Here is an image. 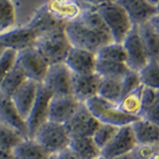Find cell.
<instances>
[{
	"instance_id": "cell-1",
	"label": "cell",
	"mask_w": 159,
	"mask_h": 159,
	"mask_svg": "<svg viewBox=\"0 0 159 159\" xmlns=\"http://www.w3.org/2000/svg\"><path fill=\"white\" fill-rule=\"evenodd\" d=\"M34 47L49 65L64 63L71 49V45L65 34V27L38 36Z\"/></svg>"
},
{
	"instance_id": "cell-2",
	"label": "cell",
	"mask_w": 159,
	"mask_h": 159,
	"mask_svg": "<svg viewBox=\"0 0 159 159\" xmlns=\"http://www.w3.org/2000/svg\"><path fill=\"white\" fill-rule=\"evenodd\" d=\"M65 34L71 47L90 51L93 53H96L103 46L108 45V43L103 37L86 25L79 17L66 24Z\"/></svg>"
},
{
	"instance_id": "cell-3",
	"label": "cell",
	"mask_w": 159,
	"mask_h": 159,
	"mask_svg": "<svg viewBox=\"0 0 159 159\" xmlns=\"http://www.w3.org/2000/svg\"><path fill=\"white\" fill-rule=\"evenodd\" d=\"M84 104L86 105L92 116L100 123H104V124H110L121 127L133 124L139 119L138 117L124 112L117 105L105 101L99 96L88 100Z\"/></svg>"
},
{
	"instance_id": "cell-4",
	"label": "cell",
	"mask_w": 159,
	"mask_h": 159,
	"mask_svg": "<svg viewBox=\"0 0 159 159\" xmlns=\"http://www.w3.org/2000/svg\"><path fill=\"white\" fill-rule=\"evenodd\" d=\"M96 10L101 15L108 28L112 42L122 43L134 25L127 16L126 12L116 1L102 6Z\"/></svg>"
},
{
	"instance_id": "cell-5",
	"label": "cell",
	"mask_w": 159,
	"mask_h": 159,
	"mask_svg": "<svg viewBox=\"0 0 159 159\" xmlns=\"http://www.w3.org/2000/svg\"><path fill=\"white\" fill-rule=\"evenodd\" d=\"M32 139L49 154H55L68 148L70 137L64 124L47 121L36 129Z\"/></svg>"
},
{
	"instance_id": "cell-6",
	"label": "cell",
	"mask_w": 159,
	"mask_h": 159,
	"mask_svg": "<svg viewBox=\"0 0 159 159\" xmlns=\"http://www.w3.org/2000/svg\"><path fill=\"white\" fill-rule=\"evenodd\" d=\"M17 63L22 68L28 80L42 83L49 69V64L35 47L17 52Z\"/></svg>"
},
{
	"instance_id": "cell-7",
	"label": "cell",
	"mask_w": 159,
	"mask_h": 159,
	"mask_svg": "<svg viewBox=\"0 0 159 159\" xmlns=\"http://www.w3.org/2000/svg\"><path fill=\"white\" fill-rule=\"evenodd\" d=\"M126 53V65L129 70L139 71L150 61V57L145 50L137 25H133L132 30L122 43Z\"/></svg>"
},
{
	"instance_id": "cell-8",
	"label": "cell",
	"mask_w": 159,
	"mask_h": 159,
	"mask_svg": "<svg viewBox=\"0 0 159 159\" xmlns=\"http://www.w3.org/2000/svg\"><path fill=\"white\" fill-rule=\"evenodd\" d=\"M52 97L53 94L47 87L43 86V83H38L36 99L30 110L29 116L25 119L29 138L31 139L33 138L38 127L48 121V109H49V103Z\"/></svg>"
},
{
	"instance_id": "cell-9",
	"label": "cell",
	"mask_w": 159,
	"mask_h": 159,
	"mask_svg": "<svg viewBox=\"0 0 159 159\" xmlns=\"http://www.w3.org/2000/svg\"><path fill=\"white\" fill-rule=\"evenodd\" d=\"M138 147L132 124L121 126L111 141L101 150V156L104 159H115L119 156L132 153Z\"/></svg>"
},
{
	"instance_id": "cell-10",
	"label": "cell",
	"mask_w": 159,
	"mask_h": 159,
	"mask_svg": "<svg viewBox=\"0 0 159 159\" xmlns=\"http://www.w3.org/2000/svg\"><path fill=\"white\" fill-rule=\"evenodd\" d=\"M72 73L64 63L50 65L42 83L53 96H72L71 87Z\"/></svg>"
},
{
	"instance_id": "cell-11",
	"label": "cell",
	"mask_w": 159,
	"mask_h": 159,
	"mask_svg": "<svg viewBox=\"0 0 159 159\" xmlns=\"http://www.w3.org/2000/svg\"><path fill=\"white\" fill-rule=\"evenodd\" d=\"M100 124L101 123L90 114L86 105L82 104L78 111L64 124V126L70 138L92 137Z\"/></svg>"
},
{
	"instance_id": "cell-12",
	"label": "cell",
	"mask_w": 159,
	"mask_h": 159,
	"mask_svg": "<svg viewBox=\"0 0 159 159\" xmlns=\"http://www.w3.org/2000/svg\"><path fill=\"white\" fill-rule=\"evenodd\" d=\"M82 104L73 96H53L49 103L48 121L65 124L78 111Z\"/></svg>"
},
{
	"instance_id": "cell-13",
	"label": "cell",
	"mask_w": 159,
	"mask_h": 159,
	"mask_svg": "<svg viewBox=\"0 0 159 159\" xmlns=\"http://www.w3.org/2000/svg\"><path fill=\"white\" fill-rule=\"evenodd\" d=\"M36 39V33L27 25L0 33V46L4 49H11L16 52L34 47Z\"/></svg>"
},
{
	"instance_id": "cell-14",
	"label": "cell",
	"mask_w": 159,
	"mask_h": 159,
	"mask_svg": "<svg viewBox=\"0 0 159 159\" xmlns=\"http://www.w3.org/2000/svg\"><path fill=\"white\" fill-rule=\"evenodd\" d=\"M101 79L96 72L90 74H72V96L80 103H86L88 100L98 96Z\"/></svg>"
},
{
	"instance_id": "cell-15",
	"label": "cell",
	"mask_w": 159,
	"mask_h": 159,
	"mask_svg": "<svg viewBox=\"0 0 159 159\" xmlns=\"http://www.w3.org/2000/svg\"><path fill=\"white\" fill-rule=\"evenodd\" d=\"M64 64L72 74H90L96 72L97 56L90 51L71 47Z\"/></svg>"
},
{
	"instance_id": "cell-16",
	"label": "cell",
	"mask_w": 159,
	"mask_h": 159,
	"mask_svg": "<svg viewBox=\"0 0 159 159\" xmlns=\"http://www.w3.org/2000/svg\"><path fill=\"white\" fill-rule=\"evenodd\" d=\"M0 123L28 139L29 133L25 120L19 115L11 98L0 94Z\"/></svg>"
},
{
	"instance_id": "cell-17",
	"label": "cell",
	"mask_w": 159,
	"mask_h": 159,
	"mask_svg": "<svg viewBox=\"0 0 159 159\" xmlns=\"http://www.w3.org/2000/svg\"><path fill=\"white\" fill-rule=\"evenodd\" d=\"M116 2L126 12L134 25H140L150 21L151 18L157 14L156 7L151 4L148 0H116Z\"/></svg>"
},
{
	"instance_id": "cell-18",
	"label": "cell",
	"mask_w": 159,
	"mask_h": 159,
	"mask_svg": "<svg viewBox=\"0 0 159 159\" xmlns=\"http://www.w3.org/2000/svg\"><path fill=\"white\" fill-rule=\"evenodd\" d=\"M38 83L27 80L11 97L13 104L15 105L19 115L25 120L30 114L33 104L36 99Z\"/></svg>"
},
{
	"instance_id": "cell-19",
	"label": "cell",
	"mask_w": 159,
	"mask_h": 159,
	"mask_svg": "<svg viewBox=\"0 0 159 159\" xmlns=\"http://www.w3.org/2000/svg\"><path fill=\"white\" fill-rule=\"evenodd\" d=\"M137 144L141 147L159 148V126L144 119H139L132 124Z\"/></svg>"
},
{
	"instance_id": "cell-20",
	"label": "cell",
	"mask_w": 159,
	"mask_h": 159,
	"mask_svg": "<svg viewBox=\"0 0 159 159\" xmlns=\"http://www.w3.org/2000/svg\"><path fill=\"white\" fill-rule=\"evenodd\" d=\"M67 22L61 21V20L56 19L51 13L48 11L46 4L40 7L38 11L35 13L31 21L27 25L30 29H32L36 33L37 37L42 35L49 33L51 31H54L60 28H64Z\"/></svg>"
},
{
	"instance_id": "cell-21",
	"label": "cell",
	"mask_w": 159,
	"mask_h": 159,
	"mask_svg": "<svg viewBox=\"0 0 159 159\" xmlns=\"http://www.w3.org/2000/svg\"><path fill=\"white\" fill-rule=\"evenodd\" d=\"M139 118L159 126V90L143 86Z\"/></svg>"
},
{
	"instance_id": "cell-22",
	"label": "cell",
	"mask_w": 159,
	"mask_h": 159,
	"mask_svg": "<svg viewBox=\"0 0 159 159\" xmlns=\"http://www.w3.org/2000/svg\"><path fill=\"white\" fill-rule=\"evenodd\" d=\"M68 148L78 159H96L101 156V150L92 137L70 138Z\"/></svg>"
},
{
	"instance_id": "cell-23",
	"label": "cell",
	"mask_w": 159,
	"mask_h": 159,
	"mask_svg": "<svg viewBox=\"0 0 159 159\" xmlns=\"http://www.w3.org/2000/svg\"><path fill=\"white\" fill-rule=\"evenodd\" d=\"M12 155L14 159H48L50 154L34 139L28 138L13 148Z\"/></svg>"
},
{
	"instance_id": "cell-24",
	"label": "cell",
	"mask_w": 159,
	"mask_h": 159,
	"mask_svg": "<svg viewBox=\"0 0 159 159\" xmlns=\"http://www.w3.org/2000/svg\"><path fill=\"white\" fill-rule=\"evenodd\" d=\"M137 27L150 61H159V33L154 29L150 21L144 22Z\"/></svg>"
},
{
	"instance_id": "cell-25",
	"label": "cell",
	"mask_w": 159,
	"mask_h": 159,
	"mask_svg": "<svg viewBox=\"0 0 159 159\" xmlns=\"http://www.w3.org/2000/svg\"><path fill=\"white\" fill-rule=\"evenodd\" d=\"M27 76L22 70V68L20 67V65L17 63H15L14 67L11 69L9 73L6 75V78L3 79V81L0 84V94L7 98H11L14 94V92L19 88L22 84L27 81Z\"/></svg>"
},
{
	"instance_id": "cell-26",
	"label": "cell",
	"mask_w": 159,
	"mask_h": 159,
	"mask_svg": "<svg viewBox=\"0 0 159 159\" xmlns=\"http://www.w3.org/2000/svg\"><path fill=\"white\" fill-rule=\"evenodd\" d=\"M79 18L82 20L86 25H88L90 29H92L94 32H97L101 37H103L107 43H114L112 42L111 35L107 28L106 24L104 22L103 18L99 14L96 9L93 10H85L82 11L80 14Z\"/></svg>"
},
{
	"instance_id": "cell-27",
	"label": "cell",
	"mask_w": 159,
	"mask_h": 159,
	"mask_svg": "<svg viewBox=\"0 0 159 159\" xmlns=\"http://www.w3.org/2000/svg\"><path fill=\"white\" fill-rule=\"evenodd\" d=\"M129 71V69L125 63L97 60L96 73L102 79L122 80Z\"/></svg>"
},
{
	"instance_id": "cell-28",
	"label": "cell",
	"mask_w": 159,
	"mask_h": 159,
	"mask_svg": "<svg viewBox=\"0 0 159 159\" xmlns=\"http://www.w3.org/2000/svg\"><path fill=\"white\" fill-rule=\"evenodd\" d=\"M48 11H49L56 19L61 21L68 22L70 20L75 19L80 16L81 11L80 7L74 2H67V3H60L55 0H50L47 4Z\"/></svg>"
},
{
	"instance_id": "cell-29",
	"label": "cell",
	"mask_w": 159,
	"mask_h": 159,
	"mask_svg": "<svg viewBox=\"0 0 159 159\" xmlns=\"http://www.w3.org/2000/svg\"><path fill=\"white\" fill-rule=\"evenodd\" d=\"M98 96L105 101L118 106L123 96L121 80L101 79Z\"/></svg>"
},
{
	"instance_id": "cell-30",
	"label": "cell",
	"mask_w": 159,
	"mask_h": 159,
	"mask_svg": "<svg viewBox=\"0 0 159 159\" xmlns=\"http://www.w3.org/2000/svg\"><path fill=\"white\" fill-rule=\"evenodd\" d=\"M138 73L141 85L154 90H159V61H150Z\"/></svg>"
},
{
	"instance_id": "cell-31",
	"label": "cell",
	"mask_w": 159,
	"mask_h": 159,
	"mask_svg": "<svg viewBox=\"0 0 159 159\" xmlns=\"http://www.w3.org/2000/svg\"><path fill=\"white\" fill-rule=\"evenodd\" d=\"M97 60L119 61L126 64V53L122 43H111L101 47L96 52Z\"/></svg>"
},
{
	"instance_id": "cell-32",
	"label": "cell",
	"mask_w": 159,
	"mask_h": 159,
	"mask_svg": "<svg viewBox=\"0 0 159 159\" xmlns=\"http://www.w3.org/2000/svg\"><path fill=\"white\" fill-rule=\"evenodd\" d=\"M142 90H143V86L141 85L140 87H138L136 90L125 94V96L121 99V101H120L118 107H119L121 110H123L124 112H126V114L133 115V116H136V117L139 118Z\"/></svg>"
},
{
	"instance_id": "cell-33",
	"label": "cell",
	"mask_w": 159,
	"mask_h": 159,
	"mask_svg": "<svg viewBox=\"0 0 159 159\" xmlns=\"http://www.w3.org/2000/svg\"><path fill=\"white\" fill-rule=\"evenodd\" d=\"M15 7L12 0H0V33L10 30L15 24Z\"/></svg>"
},
{
	"instance_id": "cell-34",
	"label": "cell",
	"mask_w": 159,
	"mask_h": 159,
	"mask_svg": "<svg viewBox=\"0 0 159 159\" xmlns=\"http://www.w3.org/2000/svg\"><path fill=\"white\" fill-rule=\"evenodd\" d=\"M120 127L115 126V125L110 124H104L101 123L98 129L96 130V133L92 136V139L96 142V144L98 145L100 150L104 148L107 144L111 141L112 138L116 136Z\"/></svg>"
},
{
	"instance_id": "cell-35",
	"label": "cell",
	"mask_w": 159,
	"mask_h": 159,
	"mask_svg": "<svg viewBox=\"0 0 159 159\" xmlns=\"http://www.w3.org/2000/svg\"><path fill=\"white\" fill-rule=\"evenodd\" d=\"M24 139L16 132L0 123V151H12Z\"/></svg>"
},
{
	"instance_id": "cell-36",
	"label": "cell",
	"mask_w": 159,
	"mask_h": 159,
	"mask_svg": "<svg viewBox=\"0 0 159 159\" xmlns=\"http://www.w3.org/2000/svg\"><path fill=\"white\" fill-rule=\"evenodd\" d=\"M17 60V52L11 49H6L0 56V84L6 75L14 67Z\"/></svg>"
},
{
	"instance_id": "cell-37",
	"label": "cell",
	"mask_w": 159,
	"mask_h": 159,
	"mask_svg": "<svg viewBox=\"0 0 159 159\" xmlns=\"http://www.w3.org/2000/svg\"><path fill=\"white\" fill-rule=\"evenodd\" d=\"M121 85H122V94H123L122 98H123L125 94L136 90L138 87L141 86L139 73L136 72V71L129 70L126 73V75L121 80Z\"/></svg>"
},
{
	"instance_id": "cell-38",
	"label": "cell",
	"mask_w": 159,
	"mask_h": 159,
	"mask_svg": "<svg viewBox=\"0 0 159 159\" xmlns=\"http://www.w3.org/2000/svg\"><path fill=\"white\" fill-rule=\"evenodd\" d=\"M81 1L85 2V3L89 4L90 7H92L93 9H98V7L105 6V4L111 3V2H115L116 0H81Z\"/></svg>"
},
{
	"instance_id": "cell-39",
	"label": "cell",
	"mask_w": 159,
	"mask_h": 159,
	"mask_svg": "<svg viewBox=\"0 0 159 159\" xmlns=\"http://www.w3.org/2000/svg\"><path fill=\"white\" fill-rule=\"evenodd\" d=\"M55 154H56L57 159H78L68 148L63 151H61V152H58V153H55Z\"/></svg>"
},
{
	"instance_id": "cell-40",
	"label": "cell",
	"mask_w": 159,
	"mask_h": 159,
	"mask_svg": "<svg viewBox=\"0 0 159 159\" xmlns=\"http://www.w3.org/2000/svg\"><path fill=\"white\" fill-rule=\"evenodd\" d=\"M150 24L152 25L154 27V29L159 33V14H156L153 18H151Z\"/></svg>"
},
{
	"instance_id": "cell-41",
	"label": "cell",
	"mask_w": 159,
	"mask_h": 159,
	"mask_svg": "<svg viewBox=\"0 0 159 159\" xmlns=\"http://www.w3.org/2000/svg\"><path fill=\"white\" fill-rule=\"evenodd\" d=\"M0 159H14L12 151H0Z\"/></svg>"
},
{
	"instance_id": "cell-42",
	"label": "cell",
	"mask_w": 159,
	"mask_h": 159,
	"mask_svg": "<svg viewBox=\"0 0 159 159\" xmlns=\"http://www.w3.org/2000/svg\"><path fill=\"white\" fill-rule=\"evenodd\" d=\"M115 159H135V157H134V155H133L132 153H129V154H126V155L119 156V157H117Z\"/></svg>"
},
{
	"instance_id": "cell-43",
	"label": "cell",
	"mask_w": 159,
	"mask_h": 159,
	"mask_svg": "<svg viewBox=\"0 0 159 159\" xmlns=\"http://www.w3.org/2000/svg\"><path fill=\"white\" fill-rule=\"evenodd\" d=\"M148 159H159V148L154 151V153Z\"/></svg>"
},
{
	"instance_id": "cell-44",
	"label": "cell",
	"mask_w": 159,
	"mask_h": 159,
	"mask_svg": "<svg viewBox=\"0 0 159 159\" xmlns=\"http://www.w3.org/2000/svg\"><path fill=\"white\" fill-rule=\"evenodd\" d=\"M148 1L150 2L151 4H153V6H155V7L159 6V0H148Z\"/></svg>"
},
{
	"instance_id": "cell-45",
	"label": "cell",
	"mask_w": 159,
	"mask_h": 159,
	"mask_svg": "<svg viewBox=\"0 0 159 159\" xmlns=\"http://www.w3.org/2000/svg\"><path fill=\"white\" fill-rule=\"evenodd\" d=\"M48 159H57V157H56V154H50V156L48 157Z\"/></svg>"
},
{
	"instance_id": "cell-46",
	"label": "cell",
	"mask_w": 159,
	"mask_h": 159,
	"mask_svg": "<svg viewBox=\"0 0 159 159\" xmlns=\"http://www.w3.org/2000/svg\"><path fill=\"white\" fill-rule=\"evenodd\" d=\"M4 50H6V49H4L3 47H1V46H0V56H1V54L3 53V51H4Z\"/></svg>"
},
{
	"instance_id": "cell-47",
	"label": "cell",
	"mask_w": 159,
	"mask_h": 159,
	"mask_svg": "<svg viewBox=\"0 0 159 159\" xmlns=\"http://www.w3.org/2000/svg\"><path fill=\"white\" fill-rule=\"evenodd\" d=\"M156 10H157V14H159V6L156 7Z\"/></svg>"
},
{
	"instance_id": "cell-48",
	"label": "cell",
	"mask_w": 159,
	"mask_h": 159,
	"mask_svg": "<svg viewBox=\"0 0 159 159\" xmlns=\"http://www.w3.org/2000/svg\"><path fill=\"white\" fill-rule=\"evenodd\" d=\"M96 159H104L103 157H102V156H100V157H98V158H96Z\"/></svg>"
}]
</instances>
